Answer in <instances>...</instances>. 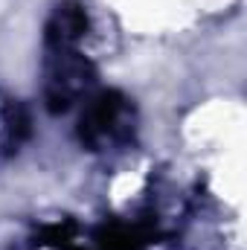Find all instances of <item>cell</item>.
Returning a JSON list of instances; mask_svg holds the SVG:
<instances>
[{
	"label": "cell",
	"instance_id": "5b68a950",
	"mask_svg": "<svg viewBox=\"0 0 247 250\" xmlns=\"http://www.w3.org/2000/svg\"><path fill=\"white\" fill-rule=\"evenodd\" d=\"M145 239L137 227L128 224H111L99 233V248L102 250H143Z\"/></svg>",
	"mask_w": 247,
	"mask_h": 250
},
{
	"label": "cell",
	"instance_id": "6da1fadb",
	"mask_svg": "<svg viewBox=\"0 0 247 250\" xmlns=\"http://www.w3.org/2000/svg\"><path fill=\"white\" fill-rule=\"evenodd\" d=\"M134 134V108L120 90H102L87 96L79 120V140L90 151H105L123 146Z\"/></svg>",
	"mask_w": 247,
	"mask_h": 250
},
{
	"label": "cell",
	"instance_id": "7a4b0ae2",
	"mask_svg": "<svg viewBox=\"0 0 247 250\" xmlns=\"http://www.w3.org/2000/svg\"><path fill=\"white\" fill-rule=\"evenodd\" d=\"M96 82V70L79 47H47L44 62V99L53 114L67 111L73 102L90 93Z\"/></svg>",
	"mask_w": 247,
	"mask_h": 250
},
{
	"label": "cell",
	"instance_id": "3957f363",
	"mask_svg": "<svg viewBox=\"0 0 247 250\" xmlns=\"http://www.w3.org/2000/svg\"><path fill=\"white\" fill-rule=\"evenodd\" d=\"M84 35H87L84 9L79 3H62L47 21L44 41H47V47H79V41Z\"/></svg>",
	"mask_w": 247,
	"mask_h": 250
},
{
	"label": "cell",
	"instance_id": "277c9868",
	"mask_svg": "<svg viewBox=\"0 0 247 250\" xmlns=\"http://www.w3.org/2000/svg\"><path fill=\"white\" fill-rule=\"evenodd\" d=\"M29 137V114L21 102H9L0 111V151L12 154Z\"/></svg>",
	"mask_w": 247,
	"mask_h": 250
}]
</instances>
